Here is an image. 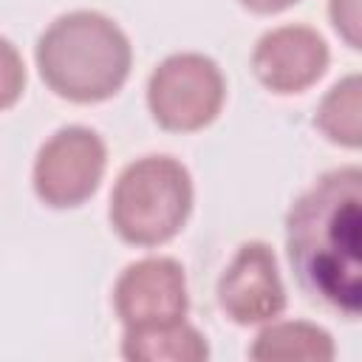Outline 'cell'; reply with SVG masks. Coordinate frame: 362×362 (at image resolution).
<instances>
[{"label": "cell", "mask_w": 362, "mask_h": 362, "mask_svg": "<svg viewBox=\"0 0 362 362\" xmlns=\"http://www.w3.org/2000/svg\"><path fill=\"white\" fill-rule=\"evenodd\" d=\"M286 249L297 283L348 320L362 308V173L320 175L288 209Z\"/></svg>", "instance_id": "cell-1"}, {"label": "cell", "mask_w": 362, "mask_h": 362, "mask_svg": "<svg viewBox=\"0 0 362 362\" xmlns=\"http://www.w3.org/2000/svg\"><path fill=\"white\" fill-rule=\"evenodd\" d=\"M42 82L62 99L105 102L130 76L133 48L127 34L102 11L76 8L57 17L37 40Z\"/></svg>", "instance_id": "cell-2"}, {"label": "cell", "mask_w": 362, "mask_h": 362, "mask_svg": "<svg viewBox=\"0 0 362 362\" xmlns=\"http://www.w3.org/2000/svg\"><path fill=\"white\" fill-rule=\"evenodd\" d=\"M192 212L189 170L173 156L130 161L110 192V226L133 246H161L181 232Z\"/></svg>", "instance_id": "cell-3"}, {"label": "cell", "mask_w": 362, "mask_h": 362, "mask_svg": "<svg viewBox=\"0 0 362 362\" xmlns=\"http://www.w3.org/2000/svg\"><path fill=\"white\" fill-rule=\"evenodd\" d=\"M226 99V79L215 59L198 51L170 54L147 79V107L158 127L192 133L212 124Z\"/></svg>", "instance_id": "cell-4"}, {"label": "cell", "mask_w": 362, "mask_h": 362, "mask_svg": "<svg viewBox=\"0 0 362 362\" xmlns=\"http://www.w3.org/2000/svg\"><path fill=\"white\" fill-rule=\"evenodd\" d=\"M107 147L102 136L85 124L59 127L34 158V192L54 209L85 204L102 184Z\"/></svg>", "instance_id": "cell-5"}, {"label": "cell", "mask_w": 362, "mask_h": 362, "mask_svg": "<svg viewBox=\"0 0 362 362\" xmlns=\"http://www.w3.org/2000/svg\"><path fill=\"white\" fill-rule=\"evenodd\" d=\"M113 308L124 328H150L187 317V274L173 257H141L113 286Z\"/></svg>", "instance_id": "cell-6"}, {"label": "cell", "mask_w": 362, "mask_h": 362, "mask_svg": "<svg viewBox=\"0 0 362 362\" xmlns=\"http://www.w3.org/2000/svg\"><path fill=\"white\" fill-rule=\"evenodd\" d=\"M218 305L238 325H260L283 314L286 286L269 243L246 240L218 277Z\"/></svg>", "instance_id": "cell-7"}, {"label": "cell", "mask_w": 362, "mask_h": 362, "mask_svg": "<svg viewBox=\"0 0 362 362\" xmlns=\"http://www.w3.org/2000/svg\"><path fill=\"white\" fill-rule=\"evenodd\" d=\"M331 62L328 42L311 25H277L252 51V71L263 88L280 96L308 90Z\"/></svg>", "instance_id": "cell-8"}, {"label": "cell", "mask_w": 362, "mask_h": 362, "mask_svg": "<svg viewBox=\"0 0 362 362\" xmlns=\"http://www.w3.org/2000/svg\"><path fill=\"white\" fill-rule=\"evenodd\" d=\"M337 354L331 334L305 320H269L255 337L249 356L260 362H331Z\"/></svg>", "instance_id": "cell-9"}, {"label": "cell", "mask_w": 362, "mask_h": 362, "mask_svg": "<svg viewBox=\"0 0 362 362\" xmlns=\"http://www.w3.org/2000/svg\"><path fill=\"white\" fill-rule=\"evenodd\" d=\"M122 356L130 362H204L209 359V345L195 325L178 320L150 328H124Z\"/></svg>", "instance_id": "cell-10"}, {"label": "cell", "mask_w": 362, "mask_h": 362, "mask_svg": "<svg viewBox=\"0 0 362 362\" xmlns=\"http://www.w3.org/2000/svg\"><path fill=\"white\" fill-rule=\"evenodd\" d=\"M314 124L320 133L339 144L356 150L362 144V82L359 74H348L339 82L331 85V90L322 96Z\"/></svg>", "instance_id": "cell-11"}, {"label": "cell", "mask_w": 362, "mask_h": 362, "mask_svg": "<svg viewBox=\"0 0 362 362\" xmlns=\"http://www.w3.org/2000/svg\"><path fill=\"white\" fill-rule=\"evenodd\" d=\"M25 90V62L11 40L0 37V110L17 105Z\"/></svg>", "instance_id": "cell-12"}, {"label": "cell", "mask_w": 362, "mask_h": 362, "mask_svg": "<svg viewBox=\"0 0 362 362\" xmlns=\"http://www.w3.org/2000/svg\"><path fill=\"white\" fill-rule=\"evenodd\" d=\"M328 14L348 48H362V0H328Z\"/></svg>", "instance_id": "cell-13"}, {"label": "cell", "mask_w": 362, "mask_h": 362, "mask_svg": "<svg viewBox=\"0 0 362 362\" xmlns=\"http://www.w3.org/2000/svg\"><path fill=\"white\" fill-rule=\"evenodd\" d=\"M240 3L255 14H277L288 6H294L297 0H240Z\"/></svg>", "instance_id": "cell-14"}]
</instances>
